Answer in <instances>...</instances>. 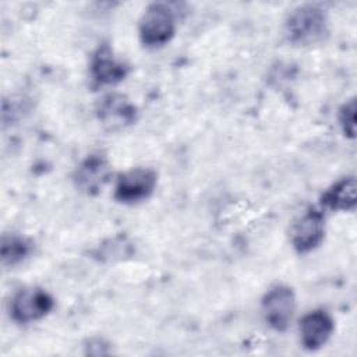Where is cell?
Masks as SVG:
<instances>
[{
  "instance_id": "obj_1",
  "label": "cell",
  "mask_w": 357,
  "mask_h": 357,
  "mask_svg": "<svg viewBox=\"0 0 357 357\" xmlns=\"http://www.w3.org/2000/svg\"><path fill=\"white\" fill-rule=\"evenodd\" d=\"M286 29L293 43L303 46L315 45L326 35L328 20L319 7L305 4L290 13L286 21Z\"/></svg>"
},
{
  "instance_id": "obj_2",
  "label": "cell",
  "mask_w": 357,
  "mask_h": 357,
  "mask_svg": "<svg viewBox=\"0 0 357 357\" xmlns=\"http://www.w3.org/2000/svg\"><path fill=\"white\" fill-rule=\"evenodd\" d=\"M176 31L173 11L165 3L149 4L139 20V39L145 46L156 47L167 43Z\"/></svg>"
},
{
  "instance_id": "obj_3",
  "label": "cell",
  "mask_w": 357,
  "mask_h": 357,
  "mask_svg": "<svg viewBox=\"0 0 357 357\" xmlns=\"http://www.w3.org/2000/svg\"><path fill=\"white\" fill-rule=\"evenodd\" d=\"M261 308L265 322L272 329L283 332L289 328L296 311L294 291L284 284L273 286L264 296Z\"/></svg>"
},
{
  "instance_id": "obj_4",
  "label": "cell",
  "mask_w": 357,
  "mask_h": 357,
  "mask_svg": "<svg viewBox=\"0 0 357 357\" xmlns=\"http://www.w3.org/2000/svg\"><path fill=\"white\" fill-rule=\"evenodd\" d=\"M54 307L53 297L39 287L21 289L11 300L10 315L18 324H31L46 317Z\"/></svg>"
},
{
  "instance_id": "obj_5",
  "label": "cell",
  "mask_w": 357,
  "mask_h": 357,
  "mask_svg": "<svg viewBox=\"0 0 357 357\" xmlns=\"http://www.w3.org/2000/svg\"><path fill=\"white\" fill-rule=\"evenodd\" d=\"M158 183V174L149 167H134L119 176L114 198L124 204H134L148 198Z\"/></svg>"
},
{
  "instance_id": "obj_6",
  "label": "cell",
  "mask_w": 357,
  "mask_h": 357,
  "mask_svg": "<svg viewBox=\"0 0 357 357\" xmlns=\"http://www.w3.org/2000/svg\"><path fill=\"white\" fill-rule=\"evenodd\" d=\"M325 236V216L318 209H310L298 216L290 229V241L297 252L317 248Z\"/></svg>"
},
{
  "instance_id": "obj_7",
  "label": "cell",
  "mask_w": 357,
  "mask_h": 357,
  "mask_svg": "<svg viewBox=\"0 0 357 357\" xmlns=\"http://www.w3.org/2000/svg\"><path fill=\"white\" fill-rule=\"evenodd\" d=\"M110 165L106 156L100 153L88 155L74 173V183L77 188L88 195H95L102 191L110 177Z\"/></svg>"
},
{
  "instance_id": "obj_8",
  "label": "cell",
  "mask_w": 357,
  "mask_h": 357,
  "mask_svg": "<svg viewBox=\"0 0 357 357\" xmlns=\"http://www.w3.org/2000/svg\"><path fill=\"white\" fill-rule=\"evenodd\" d=\"M333 319L324 310H314L300 321V340L304 349L314 351L321 349L333 332Z\"/></svg>"
},
{
  "instance_id": "obj_9",
  "label": "cell",
  "mask_w": 357,
  "mask_h": 357,
  "mask_svg": "<svg viewBox=\"0 0 357 357\" xmlns=\"http://www.w3.org/2000/svg\"><path fill=\"white\" fill-rule=\"evenodd\" d=\"M127 66L117 60L109 46L99 47L91 60V75L99 85H113L124 79Z\"/></svg>"
},
{
  "instance_id": "obj_10",
  "label": "cell",
  "mask_w": 357,
  "mask_h": 357,
  "mask_svg": "<svg viewBox=\"0 0 357 357\" xmlns=\"http://www.w3.org/2000/svg\"><path fill=\"white\" fill-rule=\"evenodd\" d=\"M98 114L106 127L114 130L130 124L134 120L135 109L123 95L109 93L102 98Z\"/></svg>"
},
{
  "instance_id": "obj_11",
  "label": "cell",
  "mask_w": 357,
  "mask_h": 357,
  "mask_svg": "<svg viewBox=\"0 0 357 357\" xmlns=\"http://www.w3.org/2000/svg\"><path fill=\"white\" fill-rule=\"evenodd\" d=\"M324 206L333 211H353L357 202V184L353 176L343 177L332 184L321 198Z\"/></svg>"
},
{
  "instance_id": "obj_12",
  "label": "cell",
  "mask_w": 357,
  "mask_h": 357,
  "mask_svg": "<svg viewBox=\"0 0 357 357\" xmlns=\"http://www.w3.org/2000/svg\"><path fill=\"white\" fill-rule=\"evenodd\" d=\"M29 252L28 243L15 236L4 237L1 243V261L4 265H15L21 262Z\"/></svg>"
},
{
  "instance_id": "obj_13",
  "label": "cell",
  "mask_w": 357,
  "mask_h": 357,
  "mask_svg": "<svg viewBox=\"0 0 357 357\" xmlns=\"http://www.w3.org/2000/svg\"><path fill=\"white\" fill-rule=\"evenodd\" d=\"M339 124L346 137H356V99L346 100L339 109Z\"/></svg>"
}]
</instances>
